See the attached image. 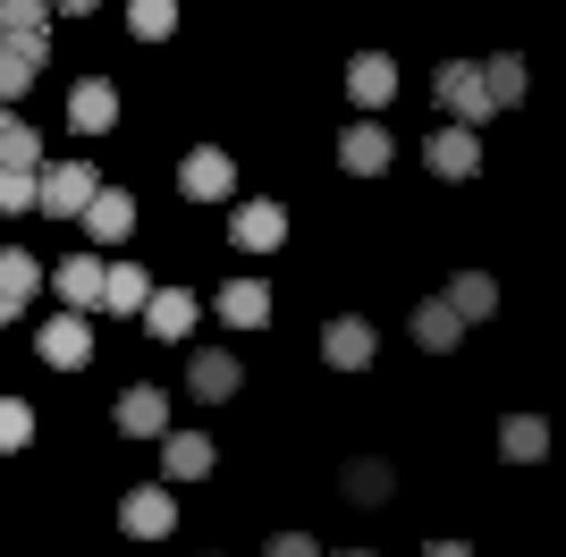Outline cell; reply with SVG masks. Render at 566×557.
Returning a JSON list of instances; mask_svg holds the SVG:
<instances>
[{
    "label": "cell",
    "instance_id": "obj_14",
    "mask_svg": "<svg viewBox=\"0 0 566 557\" xmlns=\"http://www.w3.org/2000/svg\"><path fill=\"white\" fill-rule=\"evenodd\" d=\"M76 220H85V229H94L102 245H127V229H136V203H127L118 186H94V203L76 211Z\"/></svg>",
    "mask_w": 566,
    "mask_h": 557
},
{
    "label": "cell",
    "instance_id": "obj_24",
    "mask_svg": "<svg viewBox=\"0 0 566 557\" xmlns=\"http://www.w3.org/2000/svg\"><path fill=\"white\" fill-rule=\"evenodd\" d=\"M389 490H398L389 456H355L347 464V498H355V507H389Z\"/></svg>",
    "mask_w": 566,
    "mask_h": 557
},
{
    "label": "cell",
    "instance_id": "obj_17",
    "mask_svg": "<svg viewBox=\"0 0 566 557\" xmlns=\"http://www.w3.org/2000/svg\"><path fill=\"white\" fill-rule=\"evenodd\" d=\"M229 237L245 245V254H271V245L287 237V211H280V203H245V211L229 220Z\"/></svg>",
    "mask_w": 566,
    "mask_h": 557
},
{
    "label": "cell",
    "instance_id": "obj_30",
    "mask_svg": "<svg viewBox=\"0 0 566 557\" xmlns=\"http://www.w3.org/2000/svg\"><path fill=\"white\" fill-rule=\"evenodd\" d=\"M34 76H43V69H34L25 51H9V43H0V102H18V93L34 85Z\"/></svg>",
    "mask_w": 566,
    "mask_h": 557
},
{
    "label": "cell",
    "instance_id": "obj_12",
    "mask_svg": "<svg viewBox=\"0 0 566 557\" xmlns=\"http://www.w3.org/2000/svg\"><path fill=\"white\" fill-rule=\"evenodd\" d=\"M144 329L178 347V338L195 329V296H187V287H153V296H144Z\"/></svg>",
    "mask_w": 566,
    "mask_h": 557
},
{
    "label": "cell",
    "instance_id": "obj_33",
    "mask_svg": "<svg viewBox=\"0 0 566 557\" xmlns=\"http://www.w3.org/2000/svg\"><path fill=\"white\" fill-rule=\"evenodd\" d=\"M423 557H473V549H465V540H431Z\"/></svg>",
    "mask_w": 566,
    "mask_h": 557
},
{
    "label": "cell",
    "instance_id": "obj_9",
    "mask_svg": "<svg viewBox=\"0 0 566 557\" xmlns=\"http://www.w3.org/2000/svg\"><path fill=\"white\" fill-rule=\"evenodd\" d=\"M440 304H449V313H457V322H491V313H499V278L491 271H457L449 278V296H440Z\"/></svg>",
    "mask_w": 566,
    "mask_h": 557
},
{
    "label": "cell",
    "instance_id": "obj_11",
    "mask_svg": "<svg viewBox=\"0 0 566 557\" xmlns=\"http://www.w3.org/2000/svg\"><path fill=\"white\" fill-rule=\"evenodd\" d=\"M34 287H43V262L9 245V254H0V322H18L25 304H34Z\"/></svg>",
    "mask_w": 566,
    "mask_h": 557
},
{
    "label": "cell",
    "instance_id": "obj_15",
    "mask_svg": "<svg viewBox=\"0 0 566 557\" xmlns=\"http://www.w3.org/2000/svg\"><path fill=\"white\" fill-rule=\"evenodd\" d=\"M111 118H118V85H102V76H85V85L69 93V127H76V136H102Z\"/></svg>",
    "mask_w": 566,
    "mask_h": 557
},
{
    "label": "cell",
    "instance_id": "obj_21",
    "mask_svg": "<svg viewBox=\"0 0 566 557\" xmlns=\"http://www.w3.org/2000/svg\"><path fill=\"white\" fill-rule=\"evenodd\" d=\"M60 304H69V313H94V304H102V262L94 254L60 262Z\"/></svg>",
    "mask_w": 566,
    "mask_h": 557
},
{
    "label": "cell",
    "instance_id": "obj_19",
    "mask_svg": "<svg viewBox=\"0 0 566 557\" xmlns=\"http://www.w3.org/2000/svg\"><path fill=\"white\" fill-rule=\"evenodd\" d=\"M144 296H153V271H136V262H118V271H102V304H111L118 322H136Z\"/></svg>",
    "mask_w": 566,
    "mask_h": 557
},
{
    "label": "cell",
    "instance_id": "obj_5",
    "mask_svg": "<svg viewBox=\"0 0 566 557\" xmlns=\"http://www.w3.org/2000/svg\"><path fill=\"white\" fill-rule=\"evenodd\" d=\"M34 347H43L51 371H85V364H94V329H85V313H60V322H51Z\"/></svg>",
    "mask_w": 566,
    "mask_h": 557
},
{
    "label": "cell",
    "instance_id": "obj_7",
    "mask_svg": "<svg viewBox=\"0 0 566 557\" xmlns=\"http://www.w3.org/2000/svg\"><path fill=\"white\" fill-rule=\"evenodd\" d=\"M212 473V440L203 431H161V482H203Z\"/></svg>",
    "mask_w": 566,
    "mask_h": 557
},
{
    "label": "cell",
    "instance_id": "obj_23",
    "mask_svg": "<svg viewBox=\"0 0 566 557\" xmlns=\"http://www.w3.org/2000/svg\"><path fill=\"white\" fill-rule=\"evenodd\" d=\"M0 169H43V136L0 102Z\"/></svg>",
    "mask_w": 566,
    "mask_h": 557
},
{
    "label": "cell",
    "instance_id": "obj_20",
    "mask_svg": "<svg viewBox=\"0 0 566 557\" xmlns=\"http://www.w3.org/2000/svg\"><path fill=\"white\" fill-rule=\"evenodd\" d=\"M499 456H507V464H542V456H549V422H542V414H507Z\"/></svg>",
    "mask_w": 566,
    "mask_h": 557
},
{
    "label": "cell",
    "instance_id": "obj_27",
    "mask_svg": "<svg viewBox=\"0 0 566 557\" xmlns=\"http://www.w3.org/2000/svg\"><path fill=\"white\" fill-rule=\"evenodd\" d=\"M18 34H51L43 0H0V43H18Z\"/></svg>",
    "mask_w": 566,
    "mask_h": 557
},
{
    "label": "cell",
    "instance_id": "obj_3",
    "mask_svg": "<svg viewBox=\"0 0 566 557\" xmlns=\"http://www.w3.org/2000/svg\"><path fill=\"white\" fill-rule=\"evenodd\" d=\"M118 524H127L136 540H169V533H178V498H169L161 482H144V490L118 498Z\"/></svg>",
    "mask_w": 566,
    "mask_h": 557
},
{
    "label": "cell",
    "instance_id": "obj_31",
    "mask_svg": "<svg viewBox=\"0 0 566 557\" xmlns=\"http://www.w3.org/2000/svg\"><path fill=\"white\" fill-rule=\"evenodd\" d=\"M0 211H34V169H0Z\"/></svg>",
    "mask_w": 566,
    "mask_h": 557
},
{
    "label": "cell",
    "instance_id": "obj_13",
    "mask_svg": "<svg viewBox=\"0 0 566 557\" xmlns=\"http://www.w3.org/2000/svg\"><path fill=\"white\" fill-rule=\"evenodd\" d=\"M347 93L364 102V111H380V102L398 93V69H389V51H355V60H347Z\"/></svg>",
    "mask_w": 566,
    "mask_h": 557
},
{
    "label": "cell",
    "instance_id": "obj_4",
    "mask_svg": "<svg viewBox=\"0 0 566 557\" xmlns=\"http://www.w3.org/2000/svg\"><path fill=\"white\" fill-rule=\"evenodd\" d=\"M229 186H237V161H229V153H212V144H195L187 169H178V195H187V203H220Z\"/></svg>",
    "mask_w": 566,
    "mask_h": 557
},
{
    "label": "cell",
    "instance_id": "obj_25",
    "mask_svg": "<svg viewBox=\"0 0 566 557\" xmlns=\"http://www.w3.org/2000/svg\"><path fill=\"white\" fill-rule=\"evenodd\" d=\"M195 397H212V406H220V397H237V355L229 347H203V355H195Z\"/></svg>",
    "mask_w": 566,
    "mask_h": 557
},
{
    "label": "cell",
    "instance_id": "obj_22",
    "mask_svg": "<svg viewBox=\"0 0 566 557\" xmlns=\"http://www.w3.org/2000/svg\"><path fill=\"white\" fill-rule=\"evenodd\" d=\"M415 347H431V355L465 347V322H457V313H449L440 296H431V304H415Z\"/></svg>",
    "mask_w": 566,
    "mask_h": 557
},
{
    "label": "cell",
    "instance_id": "obj_26",
    "mask_svg": "<svg viewBox=\"0 0 566 557\" xmlns=\"http://www.w3.org/2000/svg\"><path fill=\"white\" fill-rule=\"evenodd\" d=\"M482 93H491V111L524 102V60H516V51H499V60H482Z\"/></svg>",
    "mask_w": 566,
    "mask_h": 557
},
{
    "label": "cell",
    "instance_id": "obj_16",
    "mask_svg": "<svg viewBox=\"0 0 566 557\" xmlns=\"http://www.w3.org/2000/svg\"><path fill=\"white\" fill-rule=\"evenodd\" d=\"M118 431H127V440H161L169 431V397L161 389H127L118 397Z\"/></svg>",
    "mask_w": 566,
    "mask_h": 557
},
{
    "label": "cell",
    "instance_id": "obj_18",
    "mask_svg": "<svg viewBox=\"0 0 566 557\" xmlns=\"http://www.w3.org/2000/svg\"><path fill=\"white\" fill-rule=\"evenodd\" d=\"M220 322L229 329H262L271 322V287H262V278H229V287H220Z\"/></svg>",
    "mask_w": 566,
    "mask_h": 557
},
{
    "label": "cell",
    "instance_id": "obj_1",
    "mask_svg": "<svg viewBox=\"0 0 566 557\" xmlns=\"http://www.w3.org/2000/svg\"><path fill=\"white\" fill-rule=\"evenodd\" d=\"M94 161H43L34 169V211H51V220H76V211L94 203Z\"/></svg>",
    "mask_w": 566,
    "mask_h": 557
},
{
    "label": "cell",
    "instance_id": "obj_28",
    "mask_svg": "<svg viewBox=\"0 0 566 557\" xmlns=\"http://www.w3.org/2000/svg\"><path fill=\"white\" fill-rule=\"evenodd\" d=\"M127 25H136L144 43H161L169 25H178V0H127Z\"/></svg>",
    "mask_w": 566,
    "mask_h": 557
},
{
    "label": "cell",
    "instance_id": "obj_34",
    "mask_svg": "<svg viewBox=\"0 0 566 557\" xmlns=\"http://www.w3.org/2000/svg\"><path fill=\"white\" fill-rule=\"evenodd\" d=\"M60 9H102V0H60Z\"/></svg>",
    "mask_w": 566,
    "mask_h": 557
},
{
    "label": "cell",
    "instance_id": "obj_2",
    "mask_svg": "<svg viewBox=\"0 0 566 557\" xmlns=\"http://www.w3.org/2000/svg\"><path fill=\"white\" fill-rule=\"evenodd\" d=\"M431 93H440V111H449L457 127H482V118H491V93H482V69H473V60H449V69L431 76Z\"/></svg>",
    "mask_w": 566,
    "mask_h": 557
},
{
    "label": "cell",
    "instance_id": "obj_32",
    "mask_svg": "<svg viewBox=\"0 0 566 557\" xmlns=\"http://www.w3.org/2000/svg\"><path fill=\"white\" fill-rule=\"evenodd\" d=\"M262 557H322V540H313V533H271Z\"/></svg>",
    "mask_w": 566,
    "mask_h": 557
},
{
    "label": "cell",
    "instance_id": "obj_29",
    "mask_svg": "<svg viewBox=\"0 0 566 557\" xmlns=\"http://www.w3.org/2000/svg\"><path fill=\"white\" fill-rule=\"evenodd\" d=\"M34 440V406L25 397H0V448H25Z\"/></svg>",
    "mask_w": 566,
    "mask_h": 557
},
{
    "label": "cell",
    "instance_id": "obj_8",
    "mask_svg": "<svg viewBox=\"0 0 566 557\" xmlns=\"http://www.w3.org/2000/svg\"><path fill=\"white\" fill-rule=\"evenodd\" d=\"M423 161H431V178H473V169H482V144H473V127H440V136L423 144Z\"/></svg>",
    "mask_w": 566,
    "mask_h": 557
},
{
    "label": "cell",
    "instance_id": "obj_6",
    "mask_svg": "<svg viewBox=\"0 0 566 557\" xmlns=\"http://www.w3.org/2000/svg\"><path fill=\"white\" fill-rule=\"evenodd\" d=\"M338 169H347V178H380V169H389V136H380L373 118H355L347 136H338Z\"/></svg>",
    "mask_w": 566,
    "mask_h": 557
},
{
    "label": "cell",
    "instance_id": "obj_35",
    "mask_svg": "<svg viewBox=\"0 0 566 557\" xmlns=\"http://www.w3.org/2000/svg\"><path fill=\"white\" fill-rule=\"evenodd\" d=\"M355 557H364V549H355Z\"/></svg>",
    "mask_w": 566,
    "mask_h": 557
},
{
    "label": "cell",
    "instance_id": "obj_10",
    "mask_svg": "<svg viewBox=\"0 0 566 557\" xmlns=\"http://www.w3.org/2000/svg\"><path fill=\"white\" fill-rule=\"evenodd\" d=\"M373 347H380L373 322H355V313H338V322L322 329V355H331L338 371H364V364H373Z\"/></svg>",
    "mask_w": 566,
    "mask_h": 557
}]
</instances>
